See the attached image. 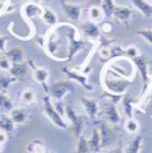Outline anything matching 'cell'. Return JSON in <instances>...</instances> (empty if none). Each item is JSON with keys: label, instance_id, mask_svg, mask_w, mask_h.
Instances as JSON below:
<instances>
[{"label": "cell", "instance_id": "cell-1", "mask_svg": "<svg viewBox=\"0 0 152 153\" xmlns=\"http://www.w3.org/2000/svg\"><path fill=\"white\" fill-rule=\"evenodd\" d=\"M131 83V80H129L128 78L121 76L119 74H117V77H115V73L110 68L105 71L104 77H103V85L106 87L105 89H107L110 94L122 95Z\"/></svg>", "mask_w": 152, "mask_h": 153}, {"label": "cell", "instance_id": "cell-2", "mask_svg": "<svg viewBox=\"0 0 152 153\" xmlns=\"http://www.w3.org/2000/svg\"><path fill=\"white\" fill-rule=\"evenodd\" d=\"M43 112L50 119V121L52 122L54 126H56L57 128L63 129V130L67 129L69 125L64 121L62 116L56 111V109L54 108V105H53L52 100H51V97L48 95L44 96V98H43Z\"/></svg>", "mask_w": 152, "mask_h": 153}, {"label": "cell", "instance_id": "cell-3", "mask_svg": "<svg viewBox=\"0 0 152 153\" xmlns=\"http://www.w3.org/2000/svg\"><path fill=\"white\" fill-rule=\"evenodd\" d=\"M67 27H69V31L66 32V36L69 38V43L67 59H73L78 51L83 50L85 43L78 36V31H77V29L74 25H67Z\"/></svg>", "mask_w": 152, "mask_h": 153}, {"label": "cell", "instance_id": "cell-4", "mask_svg": "<svg viewBox=\"0 0 152 153\" xmlns=\"http://www.w3.org/2000/svg\"><path fill=\"white\" fill-rule=\"evenodd\" d=\"M74 84L71 80H61L55 82L48 88L50 97H52L54 100H62L64 96L69 93H74Z\"/></svg>", "mask_w": 152, "mask_h": 153}, {"label": "cell", "instance_id": "cell-5", "mask_svg": "<svg viewBox=\"0 0 152 153\" xmlns=\"http://www.w3.org/2000/svg\"><path fill=\"white\" fill-rule=\"evenodd\" d=\"M65 115L69 118L71 125H72L73 132H74L76 138L78 139L82 136V132H83V117L77 115L71 106H65Z\"/></svg>", "mask_w": 152, "mask_h": 153}, {"label": "cell", "instance_id": "cell-6", "mask_svg": "<svg viewBox=\"0 0 152 153\" xmlns=\"http://www.w3.org/2000/svg\"><path fill=\"white\" fill-rule=\"evenodd\" d=\"M62 72L65 74L67 78L69 79H73L77 82V83H80L82 86H83L84 89H86L88 91H95V88H94V85L88 82V78L85 74L83 73H80V72H77V71L73 70V68H69V67H63Z\"/></svg>", "mask_w": 152, "mask_h": 153}, {"label": "cell", "instance_id": "cell-7", "mask_svg": "<svg viewBox=\"0 0 152 153\" xmlns=\"http://www.w3.org/2000/svg\"><path fill=\"white\" fill-rule=\"evenodd\" d=\"M29 66L31 68L32 74H33V78L35 82H38L40 85H42V87L45 89L46 93H48V68L44 67H39L37 65H34V63L32 62L31 59L28 61Z\"/></svg>", "mask_w": 152, "mask_h": 153}, {"label": "cell", "instance_id": "cell-8", "mask_svg": "<svg viewBox=\"0 0 152 153\" xmlns=\"http://www.w3.org/2000/svg\"><path fill=\"white\" fill-rule=\"evenodd\" d=\"M132 62L135 64L137 68L139 70L140 74H141L142 80H143V85H145V91L147 89L149 82L148 77V66H149V59L147 55L145 54H139L138 56H136L135 59H132Z\"/></svg>", "mask_w": 152, "mask_h": 153}, {"label": "cell", "instance_id": "cell-9", "mask_svg": "<svg viewBox=\"0 0 152 153\" xmlns=\"http://www.w3.org/2000/svg\"><path fill=\"white\" fill-rule=\"evenodd\" d=\"M61 6L64 13L71 21H78L82 16V6L69 2L66 0H61Z\"/></svg>", "mask_w": 152, "mask_h": 153}, {"label": "cell", "instance_id": "cell-10", "mask_svg": "<svg viewBox=\"0 0 152 153\" xmlns=\"http://www.w3.org/2000/svg\"><path fill=\"white\" fill-rule=\"evenodd\" d=\"M104 115L105 118H106V121L109 122V123H113V125H117L121 120V117L117 110L116 104L113 102L111 100H108L105 102Z\"/></svg>", "mask_w": 152, "mask_h": 153}, {"label": "cell", "instance_id": "cell-11", "mask_svg": "<svg viewBox=\"0 0 152 153\" xmlns=\"http://www.w3.org/2000/svg\"><path fill=\"white\" fill-rule=\"evenodd\" d=\"M43 8L40 6L39 4H34V2H27L22 6L21 9V14L22 17L25 19L27 21L31 22V20L33 18H35V16L40 17L42 13Z\"/></svg>", "mask_w": 152, "mask_h": 153}, {"label": "cell", "instance_id": "cell-12", "mask_svg": "<svg viewBox=\"0 0 152 153\" xmlns=\"http://www.w3.org/2000/svg\"><path fill=\"white\" fill-rule=\"evenodd\" d=\"M29 71H30L29 63L24 61V62L12 64L9 73L17 79V82H22V80L25 79V77L28 76Z\"/></svg>", "mask_w": 152, "mask_h": 153}, {"label": "cell", "instance_id": "cell-13", "mask_svg": "<svg viewBox=\"0 0 152 153\" xmlns=\"http://www.w3.org/2000/svg\"><path fill=\"white\" fill-rule=\"evenodd\" d=\"M113 17L119 23L128 25L129 20L132 17V10L129 7H126V6H116Z\"/></svg>", "mask_w": 152, "mask_h": 153}, {"label": "cell", "instance_id": "cell-14", "mask_svg": "<svg viewBox=\"0 0 152 153\" xmlns=\"http://www.w3.org/2000/svg\"><path fill=\"white\" fill-rule=\"evenodd\" d=\"M82 32L83 34L88 39L92 40H97L100 36V29L97 25V23L90 20H87L83 22L82 25Z\"/></svg>", "mask_w": 152, "mask_h": 153}, {"label": "cell", "instance_id": "cell-15", "mask_svg": "<svg viewBox=\"0 0 152 153\" xmlns=\"http://www.w3.org/2000/svg\"><path fill=\"white\" fill-rule=\"evenodd\" d=\"M10 118L13 120L16 125H23L27 123L30 119V112L23 108H12L9 111Z\"/></svg>", "mask_w": 152, "mask_h": 153}, {"label": "cell", "instance_id": "cell-16", "mask_svg": "<svg viewBox=\"0 0 152 153\" xmlns=\"http://www.w3.org/2000/svg\"><path fill=\"white\" fill-rule=\"evenodd\" d=\"M80 102H82V106H83L85 112L88 115V117L92 119L96 118L97 114H98V102H97V100H95L93 98L82 97L80 98Z\"/></svg>", "mask_w": 152, "mask_h": 153}, {"label": "cell", "instance_id": "cell-17", "mask_svg": "<svg viewBox=\"0 0 152 153\" xmlns=\"http://www.w3.org/2000/svg\"><path fill=\"white\" fill-rule=\"evenodd\" d=\"M133 7L145 18H152V4L147 0H130Z\"/></svg>", "mask_w": 152, "mask_h": 153}, {"label": "cell", "instance_id": "cell-18", "mask_svg": "<svg viewBox=\"0 0 152 153\" xmlns=\"http://www.w3.org/2000/svg\"><path fill=\"white\" fill-rule=\"evenodd\" d=\"M40 18H41L42 21L44 22L45 25H48V27H51V28L56 27L57 23H59V19H57L56 13L52 9H50V8H43Z\"/></svg>", "mask_w": 152, "mask_h": 153}, {"label": "cell", "instance_id": "cell-19", "mask_svg": "<svg viewBox=\"0 0 152 153\" xmlns=\"http://www.w3.org/2000/svg\"><path fill=\"white\" fill-rule=\"evenodd\" d=\"M17 82V79L11 75L9 72H4V71H0V91L7 94L10 85Z\"/></svg>", "mask_w": 152, "mask_h": 153}, {"label": "cell", "instance_id": "cell-20", "mask_svg": "<svg viewBox=\"0 0 152 153\" xmlns=\"http://www.w3.org/2000/svg\"><path fill=\"white\" fill-rule=\"evenodd\" d=\"M4 54H6V56H7L8 59H10V62L12 64L24 62L23 50L21 49V48H19V46H13V48L7 50Z\"/></svg>", "mask_w": 152, "mask_h": 153}, {"label": "cell", "instance_id": "cell-21", "mask_svg": "<svg viewBox=\"0 0 152 153\" xmlns=\"http://www.w3.org/2000/svg\"><path fill=\"white\" fill-rule=\"evenodd\" d=\"M88 142V146L92 153H97L99 152L100 148H101V139H100L99 130L97 128L93 129V132L90 136L89 140L87 141Z\"/></svg>", "mask_w": 152, "mask_h": 153}, {"label": "cell", "instance_id": "cell-22", "mask_svg": "<svg viewBox=\"0 0 152 153\" xmlns=\"http://www.w3.org/2000/svg\"><path fill=\"white\" fill-rule=\"evenodd\" d=\"M14 130H16V123L10 118V116H0V131H4L9 136V134H12L14 132Z\"/></svg>", "mask_w": 152, "mask_h": 153}, {"label": "cell", "instance_id": "cell-23", "mask_svg": "<svg viewBox=\"0 0 152 153\" xmlns=\"http://www.w3.org/2000/svg\"><path fill=\"white\" fill-rule=\"evenodd\" d=\"M20 100L24 105H33L37 102V94L31 88H25L20 94Z\"/></svg>", "mask_w": 152, "mask_h": 153}, {"label": "cell", "instance_id": "cell-24", "mask_svg": "<svg viewBox=\"0 0 152 153\" xmlns=\"http://www.w3.org/2000/svg\"><path fill=\"white\" fill-rule=\"evenodd\" d=\"M27 151L30 153H44L46 149H45V144L42 140L34 139L27 146Z\"/></svg>", "mask_w": 152, "mask_h": 153}, {"label": "cell", "instance_id": "cell-25", "mask_svg": "<svg viewBox=\"0 0 152 153\" xmlns=\"http://www.w3.org/2000/svg\"><path fill=\"white\" fill-rule=\"evenodd\" d=\"M122 101V109H124V115L127 116V118H132V109H133V99L130 96L126 95L124 97H121Z\"/></svg>", "mask_w": 152, "mask_h": 153}, {"label": "cell", "instance_id": "cell-26", "mask_svg": "<svg viewBox=\"0 0 152 153\" xmlns=\"http://www.w3.org/2000/svg\"><path fill=\"white\" fill-rule=\"evenodd\" d=\"M142 140H143L142 136L136 137L133 141L126 148L124 153H140L142 149Z\"/></svg>", "mask_w": 152, "mask_h": 153}, {"label": "cell", "instance_id": "cell-27", "mask_svg": "<svg viewBox=\"0 0 152 153\" xmlns=\"http://www.w3.org/2000/svg\"><path fill=\"white\" fill-rule=\"evenodd\" d=\"M88 17H89L90 21H93L95 23H98V22H100L104 19L105 16L100 7H89V9H88Z\"/></svg>", "mask_w": 152, "mask_h": 153}, {"label": "cell", "instance_id": "cell-28", "mask_svg": "<svg viewBox=\"0 0 152 153\" xmlns=\"http://www.w3.org/2000/svg\"><path fill=\"white\" fill-rule=\"evenodd\" d=\"M115 7H116V4H115L114 0H103L101 6H100L101 10L104 12V16L107 18H113Z\"/></svg>", "mask_w": 152, "mask_h": 153}, {"label": "cell", "instance_id": "cell-29", "mask_svg": "<svg viewBox=\"0 0 152 153\" xmlns=\"http://www.w3.org/2000/svg\"><path fill=\"white\" fill-rule=\"evenodd\" d=\"M98 130H99L100 139H101V146H107L108 143L110 142V131H109V129L107 128V126L105 123H100Z\"/></svg>", "mask_w": 152, "mask_h": 153}, {"label": "cell", "instance_id": "cell-30", "mask_svg": "<svg viewBox=\"0 0 152 153\" xmlns=\"http://www.w3.org/2000/svg\"><path fill=\"white\" fill-rule=\"evenodd\" d=\"M13 108V104L7 94H4L0 91V109L4 110V111H10Z\"/></svg>", "mask_w": 152, "mask_h": 153}, {"label": "cell", "instance_id": "cell-31", "mask_svg": "<svg viewBox=\"0 0 152 153\" xmlns=\"http://www.w3.org/2000/svg\"><path fill=\"white\" fill-rule=\"evenodd\" d=\"M76 153H92L89 150V146H88V142H87V140L83 136H80L78 138Z\"/></svg>", "mask_w": 152, "mask_h": 153}, {"label": "cell", "instance_id": "cell-32", "mask_svg": "<svg viewBox=\"0 0 152 153\" xmlns=\"http://www.w3.org/2000/svg\"><path fill=\"white\" fill-rule=\"evenodd\" d=\"M11 66H12V63L10 62V59L6 56L4 53H2V55L0 56V71L9 72Z\"/></svg>", "mask_w": 152, "mask_h": 153}, {"label": "cell", "instance_id": "cell-33", "mask_svg": "<svg viewBox=\"0 0 152 153\" xmlns=\"http://www.w3.org/2000/svg\"><path fill=\"white\" fill-rule=\"evenodd\" d=\"M137 34L152 45V29H141L137 31Z\"/></svg>", "mask_w": 152, "mask_h": 153}, {"label": "cell", "instance_id": "cell-34", "mask_svg": "<svg viewBox=\"0 0 152 153\" xmlns=\"http://www.w3.org/2000/svg\"><path fill=\"white\" fill-rule=\"evenodd\" d=\"M124 129H126V131H128L129 133H133L136 131H138L139 129V125L138 122L136 121L135 119L132 118H129L126 122V125H124Z\"/></svg>", "mask_w": 152, "mask_h": 153}, {"label": "cell", "instance_id": "cell-35", "mask_svg": "<svg viewBox=\"0 0 152 153\" xmlns=\"http://www.w3.org/2000/svg\"><path fill=\"white\" fill-rule=\"evenodd\" d=\"M139 54H140V52H139V50L136 48L135 45H130L128 46L127 49L124 50V55L129 56L130 59H135L136 56H138Z\"/></svg>", "mask_w": 152, "mask_h": 153}, {"label": "cell", "instance_id": "cell-36", "mask_svg": "<svg viewBox=\"0 0 152 153\" xmlns=\"http://www.w3.org/2000/svg\"><path fill=\"white\" fill-rule=\"evenodd\" d=\"M9 41V36L8 35L0 34V52L6 53L7 51V42Z\"/></svg>", "mask_w": 152, "mask_h": 153}, {"label": "cell", "instance_id": "cell-37", "mask_svg": "<svg viewBox=\"0 0 152 153\" xmlns=\"http://www.w3.org/2000/svg\"><path fill=\"white\" fill-rule=\"evenodd\" d=\"M99 55L101 59H110L111 57L110 49H108L107 46H101L99 49Z\"/></svg>", "mask_w": 152, "mask_h": 153}, {"label": "cell", "instance_id": "cell-38", "mask_svg": "<svg viewBox=\"0 0 152 153\" xmlns=\"http://www.w3.org/2000/svg\"><path fill=\"white\" fill-rule=\"evenodd\" d=\"M10 6V0H0V16L8 12Z\"/></svg>", "mask_w": 152, "mask_h": 153}, {"label": "cell", "instance_id": "cell-39", "mask_svg": "<svg viewBox=\"0 0 152 153\" xmlns=\"http://www.w3.org/2000/svg\"><path fill=\"white\" fill-rule=\"evenodd\" d=\"M53 105H54V108H55L56 111L59 112L60 115H65V107L62 104V100H55V102H53Z\"/></svg>", "mask_w": 152, "mask_h": 153}, {"label": "cell", "instance_id": "cell-40", "mask_svg": "<svg viewBox=\"0 0 152 153\" xmlns=\"http://www.w3.org/2000/svg\"><path fill=\"white\" fill-rule=\"evenodd\" d=\"M99 29H100V32H104L105 34H109V33H111L113 30H114L113 25H111L110 23H108V22L103 23L101 27H99Z\"/></svg>", "mask_w": 152, "mask_h": 153}, {"label": "cell", "instance_id": "cell-41", "mask_svg": "<svg viewBox=\"0 0 152 153\" xmlns=\"http://www.w3.org/2000/svg\"><path fill=\"white\" fill-rule=\"evenodd\" d=\"M101 2H103V0H89L88 1V6L89 7H100Z\"/></svg>", "mask_w": 152, "mask_h": 153}, {"label": "cell", "instance_id": "cell-42", "mask_svg": "<svg viewBox=\"0 0 152 153\" xmlns=\"http://www.w3.org/2000/svg\"><path fill=\"white\" fill-rule=\"evenodd\" d=\"M8 140V134L4 131H0V143H6V141Z\"/></svg>", "mask_w": 152, "mask_h": 153}, {"label": "cell", "instance_id": "cell-43", "mask_svg": "<svg viewBox=\"0 0 152 153\" xmlns=\"http://www.w3.org/2000/svg\"><path fill=\"white\" fill-rule=\"evenodd\" d=\"M51 0H28V2H34V4H40V2H48Z\"/></svg>", "mask_w": 152, "mask_h": 153}, {"label": "cell", "instance_id": "cell-44", "mask_svg": "<svg viewBox=\"0 0 152 153\" xmlns=\"http://www.w3.org/2000/svg\"><path fill=\"white\" fill-rule=\"evenodd\" d=\"M110 153H124V152H122V150H121L120 148H117V149L110 151Z\"/></svg>", "mask_w": 152, "mask_h": 153}, {"label": "cell", "instance_id": "cell-45", "mask_svg": "<svg viewBox=\"0 0 152 153\" xmlns=\"http://www.w3.org/2000/svg\"><path fill=\"white\" fill-rule=\"evenodd\" d=\"M2 149H4V144H2V143H0V153L2 152Z\"/></svg>", "mask_w": 152, "mask_h": 153}, {"label": "cell", "instance_id": "cell-46", "mask_svg": "<svg viewBox=\"0 0 152 153\" xmlns=\"http://www.w3.org/2000/svg\"><path fill=\"white\" fill-rule=\"evenodd\" d=\"M44 153H54V152H51V151H45Z\"/></svg>", "mask_w": 152, "mask_h": 153}, {"label": "cell", "instance_id": "cell-47", "mask_svg": "<svg viewBox=\"0 0 152 153\" xmlns=\"http://www.w3.org/2000/svg\"><path fill=\"white\" fill-rule=\"evenodd\" d=\"M97 153H99V152H97Z\"/></svg>", "mask_w": 152, "mask_h": 153}]
</instances>
